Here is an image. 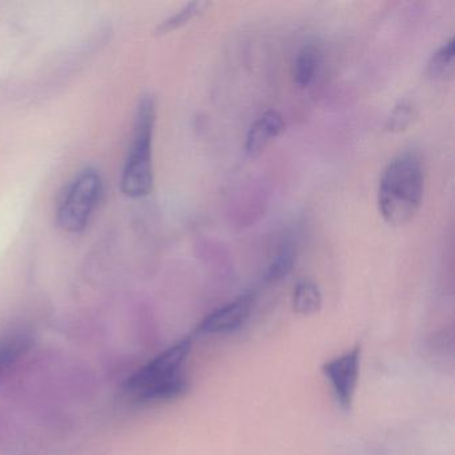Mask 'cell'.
<instances>
[{"label":"cell","instance_id":"6da1fadb","mask_svg":"<svg viewBox=\"0 0 455 455\" xmlns=\"http://www.w3.org/2000/svg\"><path fill=\"white\" fill-rule=\"evenodd\" d=\"M425 170L411 151L399 154L383 170L378 186V210L388 226H403L422 206Z\"/></svg>","mask_w":455,"mask_h":455},{"label":"cell","instance_id":"7a4b0ae2","mask_svg":"<svg viewBox=\"0 0 455 455\" xmlns=\"http://www.w3.org/2000/svg\"><path fill=\"white\" fill-rule=\"evenodd\" d=\"M193 348V338L185 337L138 370L124 386V393L140 403L172 401L190 387L185 364Z\"/></svg>","mask_w":455,"mask_h":455},{"label":"cell","instance_id":"3957f363","mask_svg":"<svg viewBox=\"0 0 455 455\" xmlns=\"http://www.w3.org/2000/svg\"><path fill=\"white\" fill-rule=\"evenodd\" d=\"M156 103L145 97L138 108L134 140L122 175V190L130 198H143L153 191V138Z\"/></svg>","mask_w":455,"mask_h":455},{"label":"cell","instance_id":"277c9868","mask_svg":"<svg viewBox=\"0 0 455 455\" xmlns=\"http://www.w3.org/2000/svg\"><path fill=\"white\" fill-rule=\"evenodd\" d=\"M102 196V180L97 170L79 172L66 188L60 207L58 223L68 233H79L89 225Z\"/></svg>","mask_w":455,"mask_h":455},{"label":"cell","instance_id":"5b68a950","mask_svg":"<svg viewBox=\"0 0 455 455\" xmlns=\"http://www.w3.org/2000/svg\"><path fill=\"white\" fill-rule=\"evenodd\" d=\"M362 347L354 346L340 355L324 362L322 374L326 378L340 409L350 411L361 374Z\"/></svg>","mask_w":455,"mask_h":455},{"label":"cell","instance_id":"8992f818","mask_svg":"<svg viewBox=\"0 0 455 455\" xmlns=\"http://www.w3.org/2000/svg\"><path fill=\"white\" fill-rule=\"evenodd\" d=\"M255 306L254 292H244L235 299L207 314L196 327V335H225L238 331L249 321Z\"/></svg>","mask_w":455,"mask_h":455},{"label":"cell","instance_id":"52a82bcc","mask_svg":"<svg viewBox=\"0 0 455 455\" xmlns=\"http://www.w3.org/2000/svg\"><path fill=\"white\" fill-rule=\"evenodd\" d=\"M283 132L284 119L282 114L276 110L265 111L247 132L244 143L247 156L251 158L260 156Z\"/></svg>","mask_w":455,"mask_h":455},{"label":"cell","instance_id":"ba28073f","mask_svg":"<svg viewBox=\"0 0 455 455\" xmlns=\"http://www.w3.org/2000/svg\"><path fill=\"white\" fill-rule=\"evenodd\" d=\"M322 65V52L316 44H307L297 52L292 63V82L299 89H307L315 81Z\"/></svg>","mask_w":455,"mask_h":455},{"label":"cell","instance_id":"9c48e42d","mask_svg":"<svg viewBox=\"0 0 455 455\" xmlns=\"http://www.w3.org/2000/svg\"><path fill=\"white\" fill-rule=\"evenodd\" d=\"M323 297L318 283L311 278H300L292 290V308L299 315H313L321 310Z\"/></svg>","mask_w":455,"mask_h":455},{"label":"cell","instance_id":"30bf717a","mask_svg":"<svg viewBox=\"0 0 455 455\" xmlns=\"http://www.w3.org/2000/svg\"><path fill=\"white\" fill-rule=\"evenodd\" d=\"M30 337L25 334L10 335L0 340V378H4L30 350Z\"/></svg>","mask_w":455,"mask_h":455},{"label":"cell","instance_id":"8fae6325","mask_svg":"<svg viewBox=\"0 0 455 455\" xmlns=\"http://www.w3.org/2000/svg\"><path fill=\"white\" fill-rule=\"evenodd\" d=\"M295 262H297V249H295L294 243L286 242L282 244L281 249L276 252L268 267L266 268L265 274H263V282L271 284L286 278L294 268Z\"/></svg>","mask_w":455,"mask_h":455},{"label":"cell","instance_id":"7c38bea8","mask_svg":"<svg viewBox=\"0 0 455 455\" xmlns=\"http://www.w3.org/2000/svg\"><path fill=\"white\" fill-rule=\"evenodd\" d=\"M455 58L454 36L447 39L435 52H433L428 60L426 76L433 81H442L452 73Z\"/></svg>","mask_w":455,"mask_h":455},{"label":"cell","instance_id":"4fadbf2b","mask_svg":"<svg viewBox=\"0 0 455 455\" xmlns=\"http://www.w3.org/2000/svg\"><path fill=\"white\" fill-rule=\"evenodd\" d=\"M209 6V2H191V4H186L180 12H175L174 15H172V17L167 18L164 22L161 23V26L158 28V33H172V31L177 30V28H183L190 20H193L194 18L198 17Z\"/></svg>","mask_w":455,"mask_h":455},{"label":"cell","instance_id":"5bb4252c","mask_svg":"<svg viewBox=\"0 0 455 455\" xmlns=\"http://www.w3.org/2000/svg\"><path fill=\"white\" fill-rule=\"evenodd\" d=\"M417 116V108L410 100H401L391 111L390 116L386 121V132L391 134H399L406 132L411 126Z\"/></svg>","mask_w":455,"mask_h":455}]
</instances>
